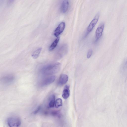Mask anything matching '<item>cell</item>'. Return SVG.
Listing matches in <instances>:
<instances>
[{"label":"cell","instance_id":"cell-1","mask_svg":"<svg viewBox=\"0 0 127 127\" xmlns=\"http://www.w3.org/2000/svg\"><path fill=\"white\" fill-rule=\"evenodd\" d=\"M61 67V64L59 62L50 63L43 66L41 69L40 72L42 74L45 75L53 74L59 71Z\"/></svg>","mask_w":127,"mask_h":127},{"label":"cell","instance_id":"cell-2","mask_svg":"<svg viewBox=\"0 0 127 127\" xmlns=\"http://www.w3.org/2000/svg\"><path fill=\"white\" fill-rule=\"evenodd\" d=\"M7 122L9 127H19L21 124L20 118L16 117H9L7 119Z\"/></svg>","mask_w":127,"mask_h":127},{"label":"cell","instance_id":"cell-3","mask_svg":"<svg viewBox=\"0 0 127 127\" xmlns=\"http://www.w3.org/2000/svg\"><path fill=\"white\" fill-rule=\"evenodd\" d=\"M99 15V13H97L90 23L87 28L85 37L87 36L91 32L97 24L98 21Z\"/></svg>","mask_w":127,"mask_h":127},{"label":"cell","instance_id":"cell-4","mask_svg":"<svg viewBox=\"0 0 127 127\" xmlns=\"http://www.w3.org/2000/svg\"><path fill=\"white\" fill-rule=\"evenodd\" d=\"M68 46L66 44L62 45L58 50L56 55L58 58H60L65 55L68 51Z\"/></svg>","mask_w":127,"mask_h":127},{"label":"cell","instance_id":"cell-5","mask_svg":"<svg viewBox=\"0 0 127 127\" xmlns=\"http://www.w3.org/2000/svg\"><path fill=\"white\" fill-rule=\"evenodd\" d=\"M65 27V23L64 22L61 23L55 29L54 35L56 37H58L64 31Z\"/></svg>","mask_w":127,"mask_h":127},{"label":"cell","instance_id":"cell-6","mask_svg":"<svg viewBox=\"0 0 127 127\" xmlns=\"http://www.w3.org/2000/svg\"><path fill=\"white\" fill-rule=\"evenodd\" d=\"M104 27V23H102L96 29L95 32L96 41L98 40L102 36Z\"/></svg>","mask_w":127,"mask_h":127},{"label":"cell","instance_id":"cell-7","mask_svg":"<svg viewBox=\"0 0 127 127\" xmlns=\"http://www.w3.org/2000/svg\"><path fill=\"white\" fill-rule=\"evenodd\" d=\"M55 78V76L54 75H51L46 77L42 80L41 82V85L42 86H43L49 85L54 81Z\"/></svg>","mask_w":127,"mask_h":127},{"label":"cell","instance_id":"cell-8","mask_svg":"<svg viewBox=\"0 0 127 127\" xmlns=\"http://www.w3.org/2000/svg\"><path fill=\"white\" fill-rule=\"evenodd\" d=\"M69 6V2L68 0H64L62 3L60 10L63 13H66L67 11Z\"/></svg>","mask_w":127,"mask_h":127},{"label":"cell","instance_id":"cell-9","mask_svg":"<svg viewBox=\"0 0 127 127\" xmlns=\"http://www.w3.org/2000/svg\"><path fill=\"white\" fill-rule=\"evenodd\" d=\"M68 76L65 74H62L60 76L58 84L60 86H62L65 84L68 81Z\"/></svg>","mask_w":127,"mask_h":127},{"label":"cell","instance_id":"cell-10","mask_svg":"<svg viewBox=\"0 0 127 127\" xmlns=\"http://www.w3.org/2000/svg\"><path fill=\"white\" fill-rule=\"evenodd\" d=\"M70 94L69 87L67 85L65 86L63 91L62 96L64 99H66L69 97Z\"/></svg>","mask_w":127,"mask_h":127},{"label":"cell","instance_id":"cell-11","mask_svg":"<svg viewBox=\"0 0 127 127\" xmlns=\"http://www.w3.org/2000/svg\"><path fill=\"white\" fill-rule=\"evenodd\" d=\"M14 79L13 76L9 75L4 77L2 79V81L4 83H9L12 82Z\"/></svg>","mask_w":127,"mask_h":127},{"label":"cell","instance_id":"cell-12","mask_svg":"<svg viewBox=\"0 0 127 127\" xmlns=\"http://www.w3.org/2000/svg\"><path fill=\"white\" fill-rule=\"evenodd\" d=\"M121 71L123 74H127V58L125 59L123 62L121 67Z\"/></svg>","mask_w":127,"mask_h":127},{"label":"cell","instance_id":"cell-13","mask_svg":"<svg viewBox=\"0 0 127 127\" xmlns=\"http://www.w3.org/2000/svg\"><path fill=\"white\" fill-rule=\"evenodd\" d=\"M55 95H51L49 99L48 105L49 108H53L54 107L55 101Z\"/></svg>","mask_w":127,"mask_h":127},{"label":"cell","instance_id":"cell-14","mask_svg":"<svg viewBox=\"0 0 127 127\" xmlns=\"http://www.w3.org/2000/svg\"><path fill=\"white\" fill-rule=\"evenodd\" d=\"M42 48L39 47L34 51L31 55L32 57L34 59L37 58L41 51Z\"/></svg>","mask_w":127,"mask_h":127},{"label":"cell","instance_id":"cell-15","mask_svg":"<svg viewBox=\"0 0 127 127\" xmlns=\"http://www.w3.org/2000/svg\"><path fill=\"white\" fill-rule=\"evenodd\" d=\"M60 39V37H58L54 40L49 47V50L50 51H52L56 48L59 41Z\"/></svg>","mask_w":127,"mask_h":127},{"label":"cell","instance_id":"cell-16","mask_svg":"<svg viewBox=\"0 0 127 127\" xmlns=\"http://www.w3.org/2000/svg\"><path fill=\"white\" fill-rule=\"evenodd\" d=\"M62 100L60 98L57 99L55 101V106L56 108H58L62 105Z\"/></svg>","mask_w":127,"mask_h":127},{"label":"cell","instance_id":"cell-17","mask_svg":"<svg viewBox=\"0 0 127 127\" xmlns=\"http://www.w3.org/2000/svg\"><path fill=\"white\" fill-rule=\"evenodd\" d=\"M92 53V51L91 49H90L88 52L87 55V57L89 58L91 56Z\"/></svg>","mask_w":127,"mask_h":127},{"label":"cell","instance_id":"cell-18","mask_svg":"<svg viewBox=\"0 0 127 127\" xmlns=\"http://www.w3.org/2000/svg\"><path fill=\"white\" fill-rule=\"evenodd\" d=\"M41 109V107L39 106L34 111L33 113L34 114H37L39 111Z\"/></svg>","mask_w":127,"mask_h":127}]
</instances>
